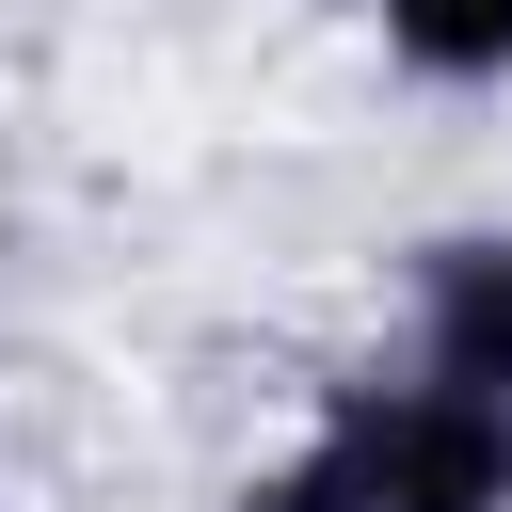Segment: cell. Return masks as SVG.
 <instances>
[{"instance_id": "1", "label": "cell", "mask_w": 512, "mask_h": 512, "mask_svg": "<svg viewBox=\"0 0 512 512\" xmlns=\"http://www.w3.org/2000/svg\"><path fill=\"white\" fill-rule=\"evenodd\" d=\"M368 512H512V416L496 400H448L416 368H336L320 416H304Z\"/></svg>"}, {"instance_id": "2", "label": "cell", "mask_w": 512, "mask_h": 512, "mask_svg": "<svg viewBox=\"0 0 512 512\" xmlns=\"http://www.w3.org/2000/svg\"><path fill=\"white\" fill-rule=\"evenodd\" d=\"M416 384H448V400H496L512 416V224H448V240H416V352H400Z\"/></svg>"}, {"instance_id": "3", "label": "cell", "mask_w": 512, "mask_h": 512, "mask_svg": "<svg viewBox=\"0 0 512 512\" xmlns=\"http://www.w3.org/2000/svg\"><path fill=\"white\" fill-rule=\"evenodd\" d=\"M368 32L416 80H512V0H368Z\"/></svg>"}, {"instance_id": "4", "label": "cell", "mask_w": 512, "mask_h": 512, "mask_svg": "<svg viewBox=\"0 0 512 512\" xmlns=\"http://www.w3.org/2000/svg\"><path fill=\"white\" fill-rule=\"evenodd\" d=\"M224 512H368V496H352V464H336V448L304 432V448H272V464H256V480H240Z\"/></svg>"}]
</instances>
